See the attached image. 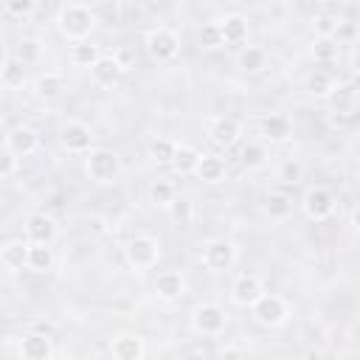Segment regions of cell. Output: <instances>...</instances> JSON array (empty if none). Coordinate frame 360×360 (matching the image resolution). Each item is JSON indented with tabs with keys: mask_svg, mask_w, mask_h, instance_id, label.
I'll list each match as a JSON object with an SVG mask.
<instances>
[{
	"mask_svg": "<svg viewBox=\"0 0 360 360\" xmlns=\"http://www.w3.org/2000/svg\"><path fill=\"white\" fill-rule=\"evenodd\" d=\"M354 34H357V25H354V22H346V20L338 22V34H335L338 39H352Z\"/></svg>",
	"mask_w": 360,
	"mask_h": 360,
	"instance_id": "cell-41",
	"label": "cell"
},
{
	"mask_svg": "<svg viewBox=\"0 0 360 360\" xmlns=\"http://www.w3.org/2000/svg\"><path fill=\"white\" fill-rule=\"evenodd\" d=\"M101 59V51H98V45H93V42H79V45H73V62L76 65H82V68H96V62Z\"/></svg>",
	"mask_w": 360,
	"mask_h": 360,
	"instance_id": "cell-26",
	"label": "cell"
},
{
	"mask_svg": "<svg viewBox=\"0 0 360 360\" xmlns=\"http://www.w3.org/2000/svg\"><path fill=\"white\" fill-rule=\"evenodd\" d=\"M259 298H262V281H259V276L242 273L233 281V301L242 304V307H253Z\"/></svg>",
	"mask_w": 360,
	"mask_h": 360,
	"instance_id": "cell-11",
	"label": "cell"
},
{
	"mask_svg": "<svg viewBox=\"0 0 360 360\" xmlns=\"http://www.w3.org/2000/svg\"><path fill=\"white\" fill-rule=\"evenodd\" d=\"M28 245L31 242H22V239H14V242H8L6 248H3V267L6 270H20L22 264L28 267Z\"/></svg>",
	"mask_w": 360,
	"mask_h": 360,
	"instance_id": "cell-19",
	"label": "cell"
},
{
	"mask_svg": "<svg viewBox=\"0 0 360 360\" xmlns=\"http://www.w3.org/2000/svg\"><path fill=\"white\" fill-rule=\"evenodd\" d=\"M20 354H22L25 360H48V357H51V340H48L45 335H37V332L22 335V340H20Z\"/></svg>",
	"mask_w": 360,
	"mask_h": 360,
	"instance_id": "cell-14",
	"label": "cell"
},
{
	"mask_svg": "<svg viewBox=\"0 0 360 360\" xmlns=\"http://www.w3.org/2000/svg\"><path fill=\"white\" fill-rule=\"evenodd\" d=\"M93 25H96V14H93L87 6H82V3H68V6L59 8V31H62L65 37L84 42V37H90Z\"/></svg>",
	"mask_w": 360,
	"mask_h": 360,
	"instance_id": "cell-1",
	"label": "cell"
},
{
	"mask_svg": "<svg viewBox=\"0 0 360 360\" xmlns=\"http://www.w3.org/2000/svg\"><path fill=\"white\" fill-rule=\"evenodd\" d=\"M39 53H42V48H39L37 39H22L20 48H17V59L20 62H34V59H39Z\"/></svg>",
	"mask_w": 360,
	"mask_h": 360,
	"instance_id": "cell-37",
	"label": "cell"
},
{
	"mask_svg": "<svg viewBox=\"0 0 360 360\" xmlns=\"http://www.w3.org/2000/svg\"><path fill=\"white\" fill-rule=\"evenodd\" d=\"M149 197L158 205H172L174 202V186L169 180H155L152 188H149Z\"/></svg>",
	"mask_w": 360,
	"mask_h": 360,
	"instance_id": "cell-32",
	"label": "cell"
},
{
	"mask_svg": "<svg viewBox=\"0 0 360 360\" xmlns=\"http://www.w3.org/2000/svg\"><path fill=\"white\" fill-rule=\"evenodd\" d=\"M172 205H174V217H183V219L188 217V202H186V200H180V202H172Z\"/></svg>",
	"mask_w": 360,
	"mask_h": 360,
	"instance_id": "cell-43",
	"label": "cell"
},
{
	"mask_svg": "<svg viewBox=\"0 0 360 360\" xmlns=\"http://www.w3.org/2000/svg\"><path fill=\"white\" fill-rule=\"evenodd\" d=\"M146 45H149V53H152L155 59L166 62V59L177 56V51H180V37H177V34H174L172 28L160 25V28H155V31L149 34Z\"/></svg>",
	"mask_w": 360,
	"mask_h": 360,
	"instance_id": "cell-4",
	"label": "cell"
},
{
	"mask_svg": "<svg viewBox=\"0 0 360 360\" xmlns=\"http://www.w3.org/2000/svg\"><path fill=\"white\" fill-rule=\"evenodd\" d=\"M53 264V253L48 245H28V267L37 270V273H45L51 270Z\"/></svg>",
	"mask_w": 360,
	"mask_h": 360,
	"instance_id": "cell-24",
	"label": "cell"
},
{
	"mask_svg": "<svg viewBox=\"0 0 360 360\" xmlns=\"http://www.w3.org/2000/svg\"><path fill=\"white\" fill-rule=\"evenodd\" d=\"M239 68L248 70V73L262 70V68H264V51H262V48H253V45L242 48V53H239Z\"/></svg>",
	"mask_w": 360,
	"mask_h": 360,
	"instance_id": "cell-28",
	"label": "cell"
},
{
	"mask_svg": "<svg viewBox=\"0 0 360 360\" xmlns=\"http://www.w3.org/2000/svg\"><path fill=\"white\" fill-rule=\"evenodd\" d=\"M155 290H158V295H160V298L174 301V298L183 292V276H180V273H174V270H163V273H158Z\"/></svg>",
	"mask_w": 360,
	"mask_h": 360,
	"instance_id": "cell-20",
	"label": "cell"
},
{
	"mask_svg": "<svg viewBox=\"0 0 360 360\" xmlns=\"http://www.w3.org/2000/svg\"><path fill=\"white\" fill-rule=\"evenodd\" d=\"M200 45H202V48H219V45H222L219 22H205V25L200 28Z\"/></svg>",
	"mask_w": 360,
	"mask_h": 360,
	"instance_id": "cell-35",
	"label": "cell"
},
{
	"mask_svg": "<svg viewBox=\"0 0 360 360\" xmlns=\"http://www.w3.org/2000/svg\"><path fill=\"white\" fill-rule=\"evenodd\" d=\"M141 354H143L141 338H135V335H118L112 340V357L115 360H141Z\"/></svg>",
	"mask_w": 360,
	"mask_h": 360,
	"instance_id": "cell-17",
	"label": "cell"
},
{
	"mask_svg": "<svg viewBox=\"0 0 360 360\" xmlns=\"http://www.w3.org/2000/svg\"><path fill=\"white\" fill-rule=\"evenodd\" d=\"M219 360H245V352H242V349L228 346V349H222V352H219Z\"/></svg>",
	"mask_w": 360,
	"mask_h": 360,
	"instance_id": "cell-42",
	"label": "cell"
},
{
	"mask_svg": "<svg viewBox=\"0 0 360 360\" xmlns=\"http://www.w3.org/2000/svg\"><path fill=\"white\" fill-rule=\"evenodd\" d=\"M118 172H121V160H118L115 152H110V149H93L87 155V174H90L93 183H101V186L104 183H112L118 177Z\"/></svg>",
	"mask_w": 360,
	"mask_h": 360,
	"instance_id": "cell-2",
	"label": "cell"
},
{
	"mask_svg": "<svg viewBox=\"0 0 360 360\" xmlns=\"http://www.w3.org/2000/svg\"><path fill=\"white\" fill-rule=\"evenodd\" d=\"M338 17H332V14H318L315 17V34H318V39H332L335 34H338Z\"/></svg>",
	"mask_w": 360,
	"mask_h": 360,
	"instance_id": "cell-33",
	"label": "cell"
},
{
	"mask_svg": "<svg viewBox=\"0 0 360 360\" xmlns=\"http://www.w3.org/2000/svg\"><path fill=\"white\" fill-rule=\"evenodd\" d=\"M332 208H335V197H332L329 188L315 186V188H309V191L304 194V211H307V217H312V219H326V217L332 214Z\"/></svg>",
	"mask_w": 360,
	"mask_h": 360,
	"instance_id": "cell-5",
	"label": "cell"
},
{
	"mask_svg": "<svg viewBox=\"0 0 360 360\" xmlns=\"http://www.w3.org/2000/svg\"><path fill=\"white\" fill-rule=\"evenodd\" d=\"M25 236H28L31 245H51L53 236H56V225L45 214H31L25 219Z\"/></svg>",
	"mask_w": 360,
	"mask_h": 360,
	"instance_id": "cell-8",
	"label": "cell"
},
{
	"mask_svg": "<svg viewBox=\"0 0 360 360\" xmlns=\"http://www.w3.org/2000/svg\"><path fill=\"white\" fill-rule=\"evenodd\" d=\"M65 90V79H62V73H42L39 79H37V93L39 96H45V98H56L59 93Z\"/></svg>",
	"mask_w": 360,
	"mask_h": 360,
	"instance_id": "cell-25",
	"label": "cell"
},
{
	"mask_svg": "<svg viewBox=\"0 0 360 360\" xmlns=\"http://www.w3.org/2000/svg\"><path fill=\"white\" fill-rule=\"evenodd\" d=\"M262 132H264L267 141H287L290 132H292V121L284 112H273L262 121Z\"/></svg>",
	"mask_w": 360,
	"mask_h": 360,
	"instance_id": "cell-16",
	"label": "cell"
},
{
	"mask_svg": "<svg viewBox=\"0 0 360 360\" xmlns=\"http://www.w3.org/2000/svg\"><path fill=\"white\" fill-rule=\"evenodd\" d=\"M0 79L6 87H22L25 73H22V62L11 59L8 51H3V65H0Z\"/></svg>",
	"mask_w": 360,
	"mask_h": 360,
	"instance_id": "cell-21",
	"label": "cell"
},
{
	"mask_svg": "<svg viewBox=\"0 0 360 360\" xmlns=\"http://www.w3.org/2000/svg\"><path fill=\"white\" fill-rule=\"evenodd\" d=\"M332 107H335V112L349 115L352 107H354V93H352L349 87H338V90L332 93Z\"/></svg>",
	"mask_w": 360,
	"mask_h": 360,
	"instance_id": "cell-34",
	"label": "cell"
},
{
	"mask_svg": "<svg viewBox=\"0 0 360 360\" xmlns=\"http://www.w3.org/2000/svg\"><path fill=\"white\" fill-rule=\"evenodd\" d=\"M301 163L298 160H287L284 166H281V180H287V183H298L301 180Z\"/></svg>",
	"mask_w": 360,
	"mask_h": 360,
	"instance_id": "cell-40",
	"label": "cell"
},
{
	"mask_svg": "<svg viewBox=\"0 0 360 360\" xmlns=\"http://www.w3.org/2000/svg\"><path fill=\"white\" fill-rule=\"evenodd\" d=\"M352 225L360 231V208H354V214H352Z\"/></svg>",
	"mask_w": 360,
	"mask_h": 360,
	"instance_id": "cell-45",
	"label": "cell"
},
{
	"mask_svg": "<svg viewBox=\"0 0 360 360\" xmlns=\"http://www.w3.org/2000/svg\"><path fill=\"white\" fill-rule=\"evenodd\" d=\"M264 208H267V214H270V217L281 219V217H287V214L292 211V202H290V197H287L284 191H270V194H267Z\"/></svg>",
	"mask_w": 360,
	"mask_h": 360,
	"instance_id": "cell-27",
	"label": "cell"
},
{
	"mask_svg": "<svg viewBox=\"0 0 360 360\" xmlns=\"http://www.w3.org/2000/svg\"><path fill=\"white\" fill-rule=\"evenodd\" d=\"M242 163H245L248 169L264 166V163H267V149H264L262 143H248V146L242 149Z\"/></svg>",
	"mask_w": 360,
	"mask_h": 360,
	"instance_id": "cell-31",
	"label": "cell"
},
{
	"mask_svg": "<svg viewBox=\"0 0 360 360\" xmlns=\"http://www.w3.org/2000/svg\"><path fill=\"white\" fill-rule=\"evenodd\" d=\"M6 143L20 155V158H25V155H31L37 146H39V135L31 129V127H25V124H20V127H14L11 132H8V138H6Z\"/></svg>",
	"mask_w": 360,
	"mask_h": 360,
	"instance_id": "cell-12",
	"label": "cell"
},
{
	"mask_svg": "<svg viewBox=\"0 0 360 360\" xmlns=\"http://www.w3.org/2000/svg\"><path fill=\"white\" fill-rule=\"evenodd\" d=\"M183 360H205V357H202V354H186Z\"/></svg>",
	"mask_w": 360,
	"mask_h": 360,
	"instance_id": "cell-46",
	"label": "cell"
},
{
	"mask_svg": "<svg viewBox=\"0 0 360 360\" xmlns=\"http://www.w3.org/2000/svg\"><path fill=\"white\" fill-rule=\"evenodd\" d=\"M352 70H354V76H360V48L352 53Z\"/></svg>",
	"mask_w": 360,
	"mask_h": 360,
	"instance_id": "cell-44",
	"label": "cell"
},
{
	"mask_svg": "<svg viewBox=\"0 0 360 360\" xmlns=\"http://www.w3.org/2000/svg\"><path fill=\"white\" fill-rule=\"evenodd\" d=\"M194 326L202 335H219L225 329V312L217 304H202L194 309Z\"/></svg>",
	"mask_w": 360,
	"mask_h": 360,
	"instance_id": "cell-10",
	"label": "cell"
},
{
	"mask_svg": "<svg viewBox=\"0 0 360 360\" xmlns=\"http://www.w3.org/2000/svg\"><path fill=\"white\" fill-rule=\"evenodd\" d=\"M208 135H211V141L217 143V146H233L236 143V138H239V124L233 121V118H214V124H211V129H208Z\"/></svg>",
	"mask_w": 360,
	"mask_h": 360,
	"instance_id": "cell-13",
	"label": "cell"
},
{
	"mask_svg": "<svg viewBox=\"0 0 360 360\" xmlns=\"http://www.w3.org/2000/svg\"><path fill=\"white\" fill-rule=\"evenodd\" d=\"M17 158H20V155L6 143L3 152H0V177H11V174H14V169H17Z\"/></svg>",
	"mask_w": 360,
	"mask_h": 360,
	"instance_id": "cell-36",
	"label": "cell"
},
{
	"mask_svg": "<svg viewBox=\"0 0 360 360\" xmlns=\"http://www.w3.org/2000/svg\"><path fill=\"white\" fill-rule=\"evenodd\" d=\"M202 259H205V264H208L211 270H228V267L233 264L236 253H233V245H231V242L214 239V242H208V245L202 248Z\"/></svg>",
	"mask_w": 360,
	"mask_h": 360,
	"instance_id": "cell-9",
	"label": "cell"
},
{
	"mask_svg": "<svg viewBox=\"0 0 360 360\" xmlns=\"http://www.w3.org/2000/svg\"><path fill=\"white\" fill-rule=\"evenodd\" d=\"M121 73H124V65L115 56H101L96 62V68H93V79L98 84H115L121 79Z\"/></svg>",
	"mask_w": 360,
	"mask_h": 360,
	"instance_id": "cell-18",
	"label": "cell"
},
{
	"mask_svg": "<svg viewBox=\"0 0 360 360\" xmlns=\"http://www.w3.org/2000/svg\"><path fill=\"white\" fill-rule=\"evenodd\" d=\"M174 152H177V143H172L169 138H155L149 143V155L158 160V163H172L174 160Z\"/></svg>",
	"mask_w": 360,
	"mask_h": 360,
	"instance_id": "cell-29",
	"label": "cell"
},
{
	"mask_svg": "<svg viewBox=\"0 0 360 360\" xmlns=\"http://www.w3.org/2000/svg\"><path fill=\"white\" fill-rule=\"evenodd\" d=\"M62 143H65V149H70V152H93L90 149V143H93V135H90V127L87 124H82V121H68L65 127H62Z\"/></svg>",
	"mask_w": 360,
	"mask_h": 360,
	"instance_id": "cell-7",
	"label": "cell"
},
{
	"mask_svg": "<svg viewBox=\"0 0 360 360\" xmlns=\"http://www.w3.org/2000/svg\"><path fill=\"white\" fill-rule=\"evenodd\" d=\"M158 256H160V245H158V239H152V236H135V239L127 245V259H129V264L138 267V270L152 267V264L158 262Z\"/></svg>",
	"mask_w": 360,
	"mask_h": 360,
	"instance_id": "cell-3",
	"label": "cell"
},
{
	"mask_svg": "<svg viewBox=\"0 0 360 360\" xmlns=\"http://www.w3.org/2000/svg\"><path fill=\"white\" fill-rule=\"evenodd\" d=\"M253 315L259 323L264 326H278L284 318H287V307L278 295H262L256 304H253Z\"/></svg>",
	"mask_w": 360,
	"mask_h": 360,
	"instance_id": "cell-6",
	"label": "cell"
},
{
	"mask_svg": "<svg viewBox=\"0 0 360 360\" xmlns=\"http://www.w3.org/2000/svg\"><path fill=\"white\" fill-rule=\"evenodd\" d=\"M3 8L8 14H31L37 8V3L34 0H8V3H3Z\"/></svg>",
	"mask_w": 360,
	"mask_h": 360,
	"instance_id": "cell-39",
	"label": "cell"
},
{
	"mask_svg": "<svg viewBox=\"0 0 360 360\" xmlns=\"http://www.w3.org/2000/svg\"><path fill=\"white\" fill-rule=\"evenodd\" d=\"M219 31H222V42L239 45L248 39V20L242 14H228L225 20H219Z\"/></svg>",
	"mask_w": 360,
	"mask_h": 360,
	"instance_id": "cell-15",
	"label": "cell"
},
{
	"mask_svg": "<svg viewBox=\"0 0 360 360\" xmlns=\"http://www.w3.org/2000/svg\"><path fill=\"white\" fill-rule=\"evenodd\" d=\"M307 90L312 93V96H329L335 87H332V76L326 73V70H315V73H309V79H307Z\"/></svg>",
	"mask_w": 360,
	"mask_h": 360,
	"instance_id": "cell-30",
	"label": "cell"
},
{
	"mask_svg": "<svg viewBox=\"0 0 360 360\" xmlns=\"http://www.w3.org/2000/svg\"><path fill=\"white\" fill-rule=\"evenodd\" d=\"M200 158H202V155H200L194 146H177L172 166H174L180 174H188V172H197V166H200Z\"/></svg>",
	"mask_w": 360,
	"mask_h": 360,
	"instance_id": "cell-23",
	"label": "cell"
},
{
	"mask_svg": "<svg viewBox=\"0 0 360 360\" xmlns=\"http://www.w3.org/2000/svg\"><path fill=\"white\" fill-rule=\"evenodd\" d=\"M312 53H315V59H321V62H332V59L338 56V45H335L332 39H318L315 48H312Z\"/></svg>",
	"mask_w": 360,
	"mask_h": 360,
	"instance_id": "cell-38",
	"label": "cell"
},
{
	"mask_svg": "<svg viewBox=\"0 0 360 360\" xmlns=\"http://www.w3.org/2000/svg\"><path fill=\"white\" fill-rule=\"evenodd\" d=\"M222 174H225V160L222 158H217V155H202L200 158V166H197V177L200 180L217 183V180H222Z\"/></svg>",
	"mask_w": 360,
	"mask_h": 360,
	"instance_id": "cell-22",
	"label": "cell"
}]
</instances>
